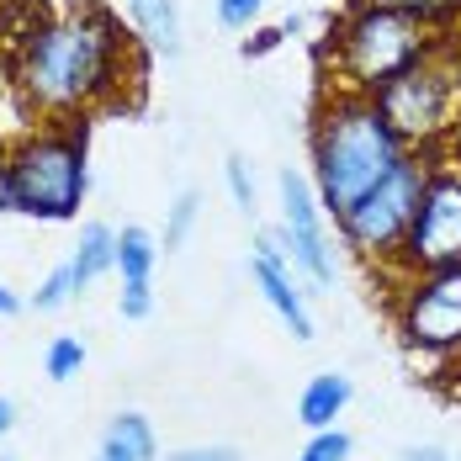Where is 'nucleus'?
Returning <instances> with one entry per match:
<instances>
[{"mask_svg":"<svg viewBox=\"0 0 461 461\" xmlns=\"http://www.w3.org/2000/svg\"><path fill=\"white\" fill-rule=\"evenodd\" d=\"M95 461H159V440H154V424L143 414H117L101 429V446Z\"/></svg>","mask_w":461,"mask_h":461,"instance_id":"13","label":"nucleus"},{"mask_svg":"<svg viewBox=\"0 0 461 461\" xmlns=\"http://www.w3.org/2000/svg\"><path fill=\"white\" fill-rule=\"evenodd\" d=\"M451 53H456V64H461V38H451Z\"/></svg>","mask_w":461,"mask_h":461,"instance_id":"30","label":"nucleus"},{"mask_svg":"<svg viewBox=\"0 0 461 461\" xmlns=\"http://www.w3.org/2000/svg\"><path fill=\"white\" fill-rule=\"evenodd\" d=\"M403 461H451V456H446L440 446H409V451H403Z\"/></svg>","mask_w":461,"mask_h":461,"instance_id":"26","label":"nucleus"},{"mask_svg":"<svg viewBox=\"0 0 461 461\" xmlns=\"http://www.w3.org/2000/svg\"><path fill=\"white\" fill-rule=\"evenodd\" d=\"M371 101L409 154H429L440 139H451L461 128V64L451 53V38H440L414 69H403Z\"/></svg>","mask_w":461,"mask_h":461,"instance_id":"4","label":"nucleus"},{"mask_svg":"<svg viewBox=\"0 0 461 461\" xmlns=\"http://www.w3.org/2000/svg\"><path fill=\"white\" fill-rule=\"evenodd\" d=\"M286 32L281 27H266V32H255V43H244V53H266V48H276Z\"/></svg>","mask_w":461,"mask_h":461,"instance_id":"25","label":"nucleus"},{"mask_svg":"<svg viewBox=\"0 0 461 461\" xmlns=\"http://www.w3.org/2000/svg\"><path fill=\"white\" fill-rule=\"evenodd\" d=\"M260 5H266V0H218V22H223L229 32H244V27L260 16Z\"/></svg>","mask_w":461,"mask_h":461,"instance_id":"23","label":"nucleus"},{"mask_svg":"<svg viewBox=\"0 0 461 461\" xmlns=\"http://www.w3.org/2000/svg\"><path fill=\"white\" fill-rule=\"evenodd\" d=\"M165 461H239V451L233 446H196V451H176Z\"/></svg>","mask_w":461,"mask_h":461,"instance_id":"24","label":"nucleus"},{"mask_svg":"<svg viewBox=\"0 0 461 461\" xmlns=\"http://www.w3.org/2000/svg\"><path fill=\"white\" fill-rule=\"evenodd\" d=\"M11 313H22V297H16V292L0 281V319H11Z\"/></svg>","mask_w":461,"mask_h":461,"instance_id":"27","label":"nucleus"},{"mask_svg":"<svg viewBox=\"0 0 461 461\" xmlns=\"http://www.w3.org/2000/svg\"><path fill=\"white\" fill-rule=\"evenodd\" d=\"M376 5H387V11L419 22V27L435 32V38H451V27L461 22V0H376Z\"/></svg>","mask_w":461,"mask_h":461,"instance_id":"17","label":"nucleus"},{"mask_svg":"<svg viewBox=\"0 0 461 461\" xmlns=\"http://www.w3.org/2000/svg\"><path fill=\"white\" fill-rule=\"evenodd\" d=\"M429 154H403L398 159V170L387 176V181H376L339 218V233H345V244L371 260V266H393L398 260V249H403V239L414 229V212H419V196H424V185H429Z\"/></svg>","mask_w":461,"mask_h":461,"instance_id":"6","label":"nucleus"},{"mask_svg":"<svg viewBox=\"0 0 461 461\" xmlns=\"http://www.w3.org/2000/svg\"><path fill=\"white\" fill-rule=\"evenodd\" d=\"M281 229L276 239L286 244V255H292V266L303 271V276L313 281V286H334V255H329V233H323V202L313 181L308 176H297V170H281Z\"/></svg>","mask_w":461,"mask_h":461,"instance_id":"9","label":"nucleus"},{"mask_svg":"<svg viewBox=\"0 0 461 461\" xmlns=\"http://www.w3.org/2000/svg\"><path fill=\"white\" fill-rule=\"evenodd\" d=\"M69 297H75V276H69V266H59V271L32 292V308H38V313H59Z\"/></svg>","mask_w":461,"mask_h":461,"instance_id":"21","label":"nucleus"},{"mask_svg":"<svg viewBox=\"0 0 461 461\" xmlns=\"http://www.w3.org/2000/svg\"><path fill=\"white\" fill-rule=\"evenodd\" d=\"M398 334L419 356H461V266L403 281Z\"/></svg>","mask_w":461,"mask_h":461,"instance_id":"8","label":"nucleus"},{"mask_svg":"<svg viewBox=\"0 0 461 461\" xmlns=\"http://www.w3.org/2000/svg\"><path fill=\"white\" fill-rule=\"evenodd\" d=\"M409 149L387 128V117L376 112L371 95L334 91L319 106V128H313V191H319L323 212L339 223L376 181H387L398 170Z\"/></svg>","mask_w":461,"mask_h":461,"instance_id":"2","label":"nucleus"},{"mask_svg":"<svg viewBox=\"0 0 461 461\" xmlns=\"http://www.w3.org/2000/svg\"><path fill=\"white\" fill-rule=\"evenodd\" d=\"M154 260H159V249H154V233L149 229L133 223V229L117 233V271H122V286H149Z\"/></svg>","mask_w":461,"mask_h":461,"instance_id":"15","label":"nucleus"},{"mask_svg":"<svg viewBox=\"0 0 461 461\" xmlns=\"http://www.w3.org/2000/svg\"><path fill=\"white\" fill-rule=\"evenodd\" d=\"M48 22H53V16H48L43 0H5V5H0V38L11 43V53H22Z\"/></svg>","mask_w":461,"mask_h":461,"instance_id":"16","label":"nucleus"},{"mask_svg":"<svg viewBox=\"0 0 461 461\" xmlns=\"http://www.w3.org/2000/svg\"><path fill=\"white\" fill-rule=\"evenodd\" d=\"M440 43L435 32H424L419 22L387 11L366 0L361 11H350L334 32V69H339V91L376 95L382 86H393L403 69H414L429 48Z\"/></svg>","mask_w":461,"mask_h":461,"instance_id":"5","label":"nucleus"},{"mask_svg":"<svg viewBox=\"0 0 461 461\" xmlns=\"http://www.w3.org/2000/svg\"><path fill=\"white\" fill-rule=\"evenodd\" d=\"M86 122H48L38 133L11 149L5 159V191H11V212L22 218H43L64 223L80 212L91 170H86Z\"/></svg>","mask_w":461,"mask_h":461,"instance_id":"3","label":"nucleus"},{"mask_svg":"<svg viewBox=\"0 0 461 461\" xmlns=\"http://www.w3.org/2000/svg\"><path fill=\"white\" fill-rule=\"evenodd\" d=\"M16 86L38 112L69 122L75 112L117 106L128 86L139 91L143 59L139 43L122 32V22L101 0H80V5L59 11L43 32L16 53Z\"/></svg>","mask_w":461,"mask_h":461,"instance_id":"1","label":"nucleus"},{"mask_svg":"<svg viewBox=\"0 0 461 461\" xmlns=\"http://www.w3.org/2000/svg\"><path fill=\"white\" fill-rule=\"evenodd\" d=\"M11 424H16V403H11V398H0V435H5Z\"/></svg>","mask_w":461,"mask_h":461,"instance_id":"28","label":"nucleus"},{"mask_svg":"<svg viewBox=\"0 0 461 461\" xmlns=\"http://www.w3.org/2000/svg\"><path fill=\"white\" fill-rule=\"evenodd\" d=\"M350 398H356V387H350L345 371H319V376L303 387V398H297V419H303L308 429H334V419L350 409Z\"/></svg>","mask_w":461,"mask_h":461,"instance_id":"12","label":"nucleus"},{"mask_svg":"<svg viewBox=\"0 0 461 461\" xmlns=\"http://www.w3.org/2000/svg\"><path fill=\"white\" fill-rule=\"evenodd\" d=\"M80 366H86V345H80L75 334H59V339H48L43 371L53 376V382H69V376H80Z\"/></svg>","mask_w":461,"mask_h":461,"instance_id":"18","label":"nucleus"},{"mask_svg":"<svg viewBox=\"0 0 461 461\" xmlns=\"http://www.w3.org/2000/svg\"><path fill=\"white\" fill-rule=\"evenodd\" d=\"M292 271H297V266H292L286 244H281L276 233H260V244H255V255H249V276L260 286V297L276 308V319L292 329V339H313V319H308V303H303Z\"/></svg>","mask_w":461,"mask_h":461,"instance_id":"10","label":"nucleus"},{"mask_svg":"<svg viewBox=\"0 0 461 461\" xmlns=\"http://www.w3.org/2000/svg\"><path fill=\"white\" fill-rule=\"evenodd\" d=\"M223 176H229L233 202H239L244 212H255V181H249V165H244V154H229V159H223Z\"/></svg>","mask_w":461,"mask_h":461,"instance_id":"22","label":"nucleus"},{"mask_svg":"<svg viewBox=\"0 0 461 461\" xmlns=\"http://www.w3.org/2000/svg\"><path fill=\"white\" fill-rule=\"evenodd\" d=\"M139 43L159 59H176L185 48V27H181V0H128Z\"/></svg>","mask_w":461,"mask_h":461,"instance_id":"11","label":"nucleus"},{"mask_svg":"<svg viewBox=\"0 0 461 461\" xmlns=\"http://www.w3.org/2000/svg\"><path fill=\"white\" fill-rule=\"evenodd\" d=\"M117 271V233L106 223H86L80 229V244H75V260H69V276H75V292H86L95 276Z\"/></svg>","mask_w":461,"mask_h":461,"instance_id":"14","label":"nucleus"},{"mask_svg":"<svg viewBox=\"0 0 461 461\" xmlns=\"http://www.w3.org/2000/svg\"><path fill=\"white\" fill-rule=\"evenodd\" d=\"M461 266V165L429 170V185L419 196L414 229L398 249V271L429 276V271H456Z\"/></svg>","mask_w":461,"mask_h":461,"instance_id":"7","label":"nucleus"},{"mask_svg":"<svg viewBox=\"0 0 461 461\" xmlns=\"http://www.w3.org/2000/svg\"><path fill=\"white\" fill-rule=\"evenodd\" d=\"M5 159H11V149H5V139H0V170H5Z\"/></svg>","mask_w":461,"mask_h":461,"instance_id":"29","label":"nucleus"},{"mask_svg":"<svg viewBox=\"0 0 461 461\" xmlns=\"http://www.w3.org/2000/svg\"><path fill=\"white\" fill-rule=\"evenodd\" d=\"M350 451H356V440L345 429H313V440L303 446L297 461H350Z\"/></svg>","mask_w":461,"mask_h":461,"instance_id":"20","label":"nucleus"},{"mask_svg":"<svg viewBox=\"0 0 461 461\" xmlns=\"http://www.w3.org/2000/svg\"><path fill=\"white\" fill-rule=\"evenodd\" d=\"M196 212H202V191H181L170 207V223H165V249H181L185 233L196 229Z\"/></svg>","mask_w":461,"mask_h":461,"instance_id":"19","label":"nucleus"}]
</instances>
